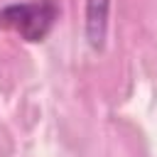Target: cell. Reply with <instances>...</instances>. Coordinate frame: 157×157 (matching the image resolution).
<instances>
[{
    "label": "cell",
    "mask_w": 157,
    "mask_h": 157,
    "mask_svg": "<svg viewBox=\"0 0 157 157\" xmlns=\"http://www.w3.org/2000/svg\"><path fill=\"white\" fill-rule=\"evenodd\" d=\"M61 7L56 0H27V2H10L0 7V29H10L20 34V39L37 44L49 37Z\"/></svg>",
    "instance_id": "1"
},
{
    "label": "cell",
    "mask_w": 157,
    "mask_h": 157,
    "mask_svg": "<svg viewBox=\"0 0 157 157\" xmlns=\"http://www.w3.org/2000/svg\"><path fill=\"white\" fill-rule=\"evenodd\" d=\"M110 0H83V37L93 52L105 47Z\"/></svg>",
    "instance_id": "2"
}]
</instances>
